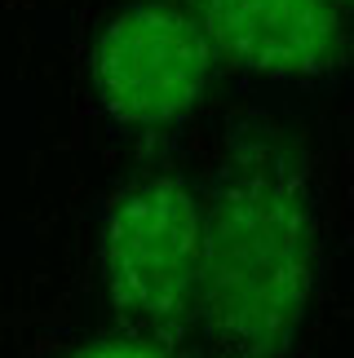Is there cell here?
<instances>
[{
	"mask_svg": "<svg viewBox=\"0 0 354 358\" xmlns=\"http://www.w3.org/2000/svg\"><path fill=\"white\" fill-rule=\"evenodd\" d=\"M195 18L217 58L266 80L323 76L346 40L332 0H199Z\"/></svg>",
	"mask_w": 354,
	"mask_h": 358,
	"instance_id": "4",
	"label": "cell"
},
{
	"mask_svg": "<svg viewBox=\"0 0 354 358\" xmlns=\"http://www.w3.org/2000/svg\"><path fill=\"white\" fill-rule=\"evenodd\" d=\"M66 358H177L169 345L142 336V332H125V336H98L85 341L80 350H71Z\"/></svg>",
	"mask_w": 354,
	"mask_h": 358,
	"instance_id": "5",
	"label": "cell"
},
{
	"mask_svg": "<svg viewBox=\"0 0 354 358\" xmlns=\"http://www.w3.org/2000/svg\"><path fill=\"white\" fill-rule=\"evenodd\" d=\"M319 283V213L279 133L239 137L204 203L195 310L226 358H283Z\"/></svg>",
	"mask_w": 354,
	"mask_h": 358,
	"instance_id": "1",
	"label": "cell"
},
{
	"mask_svg": "<svg viewBox=\"0 0 354 358\" xmlns=\"http://www.w3.org/2000/svg\"><path fill=\"white\" fill-rule=\"evenodd\" d=\"M204 203L177 177H146L111 203L102 226V279L120 319L177 327L195 314Z\"/></svg>",
	"mask_w": 354,
	"mask_h": 358,
	"instance_id": "2",
	"label": "cell"
},
{
	"mask_svg": "<svg viewBox=\"0 0 354 358\" xmlns=\"http://www.w3.org/2000/svg\"><path fill=\"white\" fill-rule=\"evenodd\" d=\"M213 45L190 9L146 0L115 13L93 49V85L106 115L129 129H169L204 98Z\"/></svg>",
	"mask_w": 354,
	"mask_h": 358,
	"instance_id": "3",
	"label": "cell"
},
{
	"mask_svg": "<svg viewBox=\"0 0 354 358\" xmlns=\"http://www.w3.org/2000/svg\"><path fill=\"white\" fill-rule=\"evenodd\" d=\"M332 5H337V9H354V0H332Z\"/></svg>",
	"mask_w": 354,
	"mask_h": 358,
	"instance_id": "6",
	"label": "cell"
}]
</instances>
